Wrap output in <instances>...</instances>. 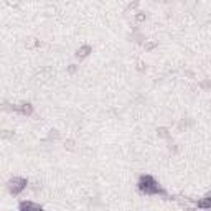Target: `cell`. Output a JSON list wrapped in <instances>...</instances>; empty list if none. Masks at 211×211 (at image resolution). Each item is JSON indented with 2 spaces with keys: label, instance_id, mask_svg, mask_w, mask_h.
I'll return each instance as SVG.
<instances>
[{
  "label": "cell",
  "instance_id": "cell-1",
  "mask_svg": "<svg viewBox=\"0 0 211 211\" xmlns=\"http://www.w3.org/2000/svg\"><path fill=\"white\" fill-rule=\"evenodd\" d=\"M139 190L145 195H165V191L160 188L157 180L150 175H142L139 180Z\"/></svg>",
  "mask_w": 211,
  "mask_h": 211
},
{
  "label": "cell",
  "instance_id": "cell-2",
  "mask_svg": "<svg viewBox=\"0 0 211 211\" xmlns=\"http://www.w3.org/2000/svg\"><path fill=\"white\" fill-rule=\"evenodd\" d=\"M26 178H22V176H13L8 182V190L12 195H20L23 190L26 188Z\"/></svg>",
  "mask_w": 211,
  "mask_h": 211
},
{
  "label": "cell",
  "instance_id": "cell-3",
  "mask_svg": "<svg viewBox=\"0 0 211 211\" xmlns=\"http://www.w3.org/2000/svg\"><path fill=\"white\" fill-rule=\"evenodd\" d=\"M13 109H15L17 112L23 114V116H30V114L33 112V106L32 104H26V102H23V104H20V106H15Z\"/></svg>",
  "mask_w": 211,
  "mask_h": 211
},
{
  "label": "cell",
  "instance_id": "cell-4",
  "mask_svg": "<svg viewBox=\"0 0 211 211\" xmlns=\"http://www.w3.org/2000/svg\"><path fill=\"white\" fill-rule=\"evenodd\" d=\"M18 208L22 209V211H26V209H41V205H38V203H33V201H22L18 205Z\"/></svg>",
  "mask_w": 211,
  "mask_h": 211
},
{
  "label": "cell",
  "instance_id": "cell-5",
  "mask_svg": "<svg viewBox=\"0 0 211 211\" xmlns=\"http://www.w3.org/2000/svg\"><path fill=\"white\" fill-rule=\"evenodd\" d=\"M196 206H198V208H211V191L201 200V201L196 203Z\"/></svg>",
  "mask_w": 211,
  "mask_h": 211
},
{
  "label": "cell",
  "instance_id": "cell-6",
  "mask_svg": "<svg viewBox=\"0 0 211 211\" xmlns=\"http://www.w3.org/2000/svg\"><path fill=\"white\" fill-rule=\"evenodd\" d=\"M89 53H91V46H89V45H84V46H81V48L78 50L76 56H78V58H86Z\"/></svg>",
  "mask_w": 211,
  "mask_h": 211
},
{
  "label": "cell",
  "instance_id": "cell-7",
  "mask_svg": "<svg viewBox=\"0 0 211 211\" xmlns=\"http://www.w3.org/2000/svg\"><path fill=\"white\" fill-rule=\"evenodd\" d=\"M157 132H158V137H168V129H165V127L158 129Z\"/></svg>",
  "mask_w": 211,
  "mask_h": 211
},
{
  "label": "cell",
  "instance_id": "cell-8",
  "mask_svg": "<svg viewBox=\"0 0 211 211\" xmlns=\"http://www.w3.org/2000/svg\"><path fill=\"white\" fill-rule=\"evenodd\" d=\"M155 45H157V43H147V45H145V48H148V50H152V48H154Z\"/></svg>",
  "mask_w": 211,
  "mask_h": 211
},
{
  "label": "cell",
  "instance_id": "cell-9",
  "mask_svg": "<svg viewBox=\"0 0 211 211\" xmlns=\"http://www.w3.org/2000/svg\"><path fill=\"white\" fill-rule=\"evenodd\" d=\"M137 20H139V22H142V20H145V15H142V13H140V15H137Z\"/></svg>",
  "mask_w": 211,
  "mask_h": 211
}]
</instances>
